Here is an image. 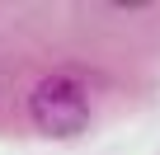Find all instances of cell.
I'll return each mask as SVG.
<instances>
[{
  "label": "cell",
  "instance_id": "cell-1",
  "mask_svg": "<svg viewBox=\"0 0 160 155\" xmlns=\"http://www.w3.org/2000/svg\"><path fill=\"white\" fill-rule=\"evenodd\" d=\"M28 113H33L38 132H47V136H75L90 122V94H85L80 80H71V75H47V80H38L33 94H28Z\"/></svg>",
  "mask_w": 160,
  "mask_h": 155
}]
</instances>
